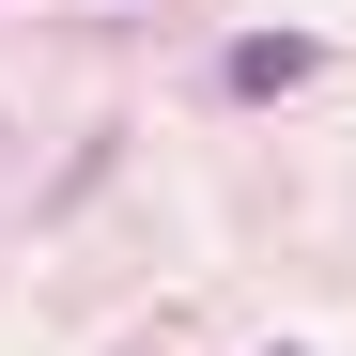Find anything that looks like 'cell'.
Segmentation results:
<instances>
[{
	"mask_svg": "<svg viewBox=\"0 0 356 356\" xmlns=\"http://www.w3.org/2000/svg\"><path fill=\"white\" fill-rule=\"evenodd\" d=\"M279 356H294V341H279Z\"/></svg>",
	"mask_w": 356,
	"mask_h": 356,
	"instance_id": "2",
	"label": "cell"
},
{
	"mask_svg": "<svg viewBox=\"0 0 356 356\" xmlns=\"http://www.w3.org/2000/svg\"><path fill=\"white\" fill-rule=\"evenodd\" d=\"M217 78H232V93H294V78H310V47H294V31H232Z\"/></svg>",
	"mask_w": 356,
	"mask_h": 356,
	"instance_id": "1",
	"label": "cell"
}]
</instances>
